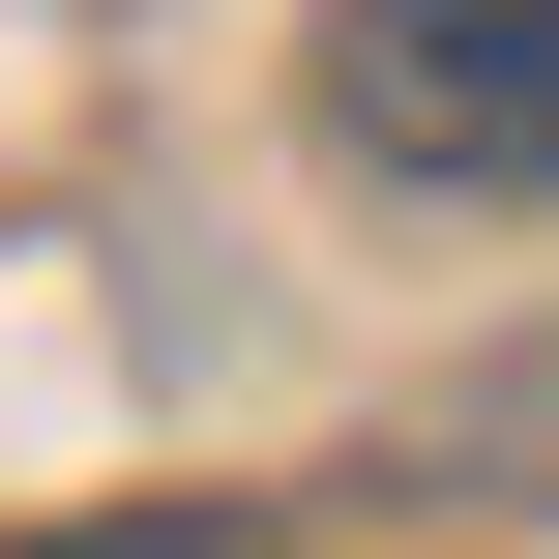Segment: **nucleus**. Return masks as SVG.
Wrapping results in <instances>:
<instances>
[{"instance_id":"f257e3e1","label":"nucleus","mask_w":559,"mask_h":559,"mask_svg":"<svg viewBox=\"0 0 559 559\" xmlns=\"http://www.w3.org/2000/svg\"><path fill=\"white\" fill-rule=\"evenodd\" d=\"M324 147L559 206V0H324Z\"/></svg>"},{"instance_id":"f03ea898","label":"nucleus","mask_w":559,"mask_h":559,"mask_svg":"<svg viewBox=\"0 0 559 559\" xmlns=\"http://www.w3.org/2000/svg\"><path fill=\"white\" fill-rule=\"evenodd\" d=\"M29 559H265L236 501H177V531H29Z\"/></svg>"}]
</instances>
